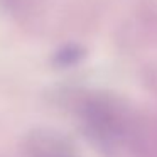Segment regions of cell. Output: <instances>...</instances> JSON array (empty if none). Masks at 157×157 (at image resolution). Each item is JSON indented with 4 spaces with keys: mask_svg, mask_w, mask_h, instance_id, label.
Returning a JSON list of instances; mask_svg holds the SVG:
<instances>
[{
    "mask_svg": "<svg viewBox=\"0 0 157 157\" xmlns=\"http://www.w3.org/2000/svg\"><path fill=\"white\" fill-rule=\"evenodd\" d=\"M78 108L83 127L96 142L113 147L125 140L132 120L120 101L110 96L93 95L85 96Z\"/></svg>",
    "mask_w": 157,
    "mask_h": 157,
    "instance_id": "cell-1",
    "label": "cell"
},
{
    "mask_svg": "<svg viewBox=\"0 0 157 157\" xmlns=\"http://www.w3.org/2000/svg\"><path fill=\"white\" fill-rule=\"evenodd\" d=\"M24 152L27 157H83L66 135L46 127L34 128L25 135Z\"/></svg>",
    "mask_w": 157,
    "mask_h": 157,
    "instance_id": "cell-2",
    "label": "cell"
}]
</instances>
